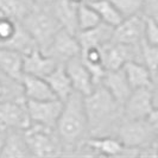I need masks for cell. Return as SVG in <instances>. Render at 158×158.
<instances>
[{"instance_id":"34","label":"cell","mask_w":158,"mask_h":158,"mask_svg":"<svg viewBox=\"0 0 158 158\" xmlns=\"http://www.w3.org/2000/svg\"><path fill=\"white\" fill-rule=\"evenodd\" d=\"M93 1H96V0H83V2H86V4H88V2H93Z\"/></svg>"},{"instance_id":"21","label":"cell","mask_w":158,"mask_h":158,"mask_svg":"<svg viewBox=\"0 0 158 158\" xmlns=\"http://www.w3.org/2000/svg\"><path fill=\"white\" fill-rule=\"evenodd\" d=\"M123 70L125 73L127 81L132 89L144 87H152L153 76L151 71L148 69L145 64L140 61H128L124 67Z\"/></svg>"},{"instance_id":"12","label":"cell","mask_w":158,"mask_h":158,"mask_svg":"<svg viewBox=\"0 0 158 158\" xmlns=\"http://www.w3.org/2000/svg\"><path fill=\"white\" fill-rule=\"evenodd\" d=\"M145 17H142V15L124 18L121 23L114 26L112 42L138 45L145 37Z\"/></svg>"},{"instance_id":"1","label":"cell","mask_w":158,"mask_h":158,"mask_svg":"<svg viewBox=\"0 0 158 158\" xmlns=\"http://www.w3.org/2000/svg\"><path fill=\"white\" fill-rule=\"evenodd\" d=\"M55 130L64 149H74L80 143H85L89 127L83 95L74 90L64 101Z\"/></svg>"},{"instance_id":"19","label":"cell","mask_w":158,"mask_h":158,"mask_svg":"<svg viewBox=\"0 0 158 158\" xmlns=\"http://www.w3.org/2000/svg\"><path fill=\"white\" fill-rule=\"evenodd\" d=\"M51 11L61 23L62 27L73 33H77V10L80 4H75L70 0H52L49 2Z\"/></svg>"},{"instance_id":"29","label":"cell","mask_w":158,"mask_h":158,"mask_svg":"<svg viewBox=\"0 0 158 158\" xmlns=\"http://www.w3.org/2000/svg\"><path fill=\"white\" fill-rule=\"evenodd\" d=\"M145 40L158 47V20L152 16L145 17Z\"/></svg>"},{"instance_id":"7","label":"cell","mask_w":158,"mask_h":158,"mask_svg":"<svg viewBox=\"0 0 158 158\" xmlns=\"http://www.w3.org/2000/svg\"><path fill=\"white\" fill-rule=\"evenodd\" d=\"M31 125L25 98L0 100V130L25 131Z\"/></svg>"},{"instance_id":"18","label":"cell","mask_w":158,"mask_h":158,"mask_svg":"<svg viewBox=\"0 0 158 158\" xmlns=\"http://www.w3.org/2000/svg\"><path fill=\"white\" fill-rule=\"evenodd\" d=\"M113 30H114L113 26L101 22L92 29L79 31L76 33V36H77V40L80 42L81 49L85 50L87 48L93 47L102 48L107 43L112 42Z\"/></svg>"},{"instance_id":"2","label":"cell","mask_w":158,"mask_h":158,"mask_svg":"<svg viewBox=\"0 0 158 158\" xmlns=\"http://www.w3.org/2000/svg\"><path fill=\"white\" fill-rule=\"evenodd\" d=\"M85 107L89 132L94 137L107 135V130L114 126L119 117H124L123 106L102 85L96 86L90 94L85 96Z\"/></svg>"},{"instance_id":"16","label":"cell","mask_w":158,"mask_h":158,"mask_svg":"<svg viewBox=\"0 0 158 158\" xmlns=\"http://www.w3.org/2000/svg\"><path fill=\"white\" fill-rule=\"evenodd\" d=\"M0 74L13 82H20L24 75V55L22 52L0 48Z\"/></svg>"},{"instance_id":"10","label":"cell","mask_w":158,"mask_h":158,"mask_svg":"<svg viewBox=\"0 0 158 158\" xmlns=\"http://www.w3.org/2000/svg\"><path fill=\"white\" fill-rule=\"evenodd\" d=\"M102 62L106 70L121 69L128 61H140L139 44L127 45L115 42H110L101 48Z\"/></svg>"},{"instance_id":"22","label":"cell","mask_w":158,"mask_h":158,"mask_svg":"<svg viewBox=\"0 0 158 158\" xmlns=\"http://www.w3.org/2000/svg\"><path fill=\"white\" fill-rule=\"evenodd\" d=\"M30 155L31 153L24 135V131L20 130H12L10 132L7 131L2 150L0 152V157H26Z\"/></svg>"},{"instance_id":"33","label":"cell","mask_w":158,"mask_h":158,"mask_svg":"<svg viewBox=\"0 0 158 158\" xmlns=\"http://www.w3.org/2000/svg\"><path fill=\"white\" fill-rule=\"evenodd\" d=\"M35 1H37V2L40 4V1H42V0H35ZM43 1H45V2H48V4H49V0H43ZM51 1H52V0H50V2H51Z\"/></svg>"},{"instance_id":"9","label":"cell","mask_w":158,"mask_h":158,"mask_svg":"<svg viewBox=\"0 0 158 158\" xmlns=\"http://www.w3.org/2000/svg\"><path fill=\"white\" fill-rule=\"evenodd\" d=\"M155 108L152 88H137L132 90L124 103L123 114L126 119H148Z\"/></svg>"},{"instance_id":"24","label":"cell","mask_w":158,"mask_h":158,"mask_svg":"<svg viewBox=\"0 0 158 158\" xmlns=\"http://www.w3.org/2000/svg\"><path fill=\"white\" fill-rule=\"evenodd\" d=\"M37 5L35 0H0V12L22 23Z\"/></svg>"},{"instance_id":"17","label":"cell","mask_w":158,"mask_h":158,"mask_svg":"<svg viewBox=\"0 0 158 158\" xmlns=\"http://www.w3.org/2000/svg\"><path fill=\"white\" fill-rule=\"evenodd\" d=\"M23 96L26 100H50L57 99L44 77L24 74L19 82Z\"/></svg>"},{"instance_id":"6","label":"cell","mask_w":158,"mask_h":158,"mask_svg":"<svg viewBox=\"0 0 158 158\" xmlns=\"http://www.w3.org/2000/svg\"><path fill=\"white\" fill-rule=\"evenodd\" d=\"M0 48L13 49L25 55L38 45L20 22L0 12Z\"/></svg>"},{"instance_id":"8","label":"cell","mask_w":158,"mask_h":158,"mask_svg":"<svg viewBox=\"0 0 158 158\" xmlns=\"http://www.w3.org/2000/svg\"><path fill=\"white\" fill-rule=\"evenodd\" d=\"M26 108L31 119V124L55 128L63 110V101L58 99L26 100Z\"/></svg>"},{"instance_id":"28","label":"cell","mask_w":158,"mask_h":158,"mask_svg":"<svg viewBox=\"0 0 158 158\" xmlns=\"http://www.w3.org/2000/svg\"><path fill=\"white\" fill-rule=\"evenodd\" d=\"M112 2L118 8L120 15L127 18V17L142 15L145 10L146 0H112Z\"/></svg>"},{"instance_id":"32","label":"cell","mask_w":158,"mask_h":158,"mask_svg":"<svg viewBox=\"0 0 158 158\" xmlns=\"http://www.w3.org/2000/svg\"><path fill=\"white\" fill-rule=\"evenodd\" d=\"M73 2H75V4H81V2H83V0H70Z\"/></svg>"},{"instance_id":"30","label":"cell","mask_w":158,"mask_h":158,"mask_svg":"<svg viewBox=\"0 0 158 158\" xmlns=\"http://www.w3.org/2000/svg\"><path fill=\"white\" fill-rule=\"evenodd\" d=\"M6 95H7V87L0 80V100H5Z\"/></svg>"},{"instance_id":"15","label":"cell","mask_w":158,"mask_h":158,"mask_svg":"<svg viewBox=\"0 0 158 158\" xmlns=\"http://www.w3.org/2000/svg\"><path fill=\"white\" fill-rule=\"evenodd\" d=\"M101 85L111 93L112 96L117 100V102L120 103L121 106H124L127 98L133 90L127 81L123 68L118 70H106Z\"/></svg>"},{"instance_id":"4","label":"cell","mask_w":158,"mask_h":158,"mask_svg":"<svg viewBox=\"0 0 158 158\" xmlns=\"http://www.w3.org/2000/svg\"><path fill=\"white\" fill-rule=\"evenodd\" d=\"M117 137L128 150H149L157 143V135L148 119H126L119 124Z\"/></svg>"},{"instance_id":"31","label":"cell","mask_w":158,"mask_h":158,"mask_svg":"<svg viewBox=\"0 0 158 158\" xmlns=\"http://www.w3.org/2000/svg\"><path fill=\"white\" fill-rule=\"evenodd\" d=\"M6 135H7V132H6V131L0 130V152H1V150H2L4 143H5V139H6Z\"/></svg>"},{"instance_id":"3","label":"cell","mask_w":158,"mask_h":158,"mask_svg":"<svg viewBox=\"0 0 158 158\" xmlns=\"http://www.w3.org/2000/svg\"><path fill=\"white\" fill-rule=\"evenodd\" d=\"M22 24L37 43L38 48L44 52L49 49L56 33L60 31V29H62V25L50 6L37 5Z\"/></svg>"},{"instance_id":"25","label":"cell","mask_w":158,"mask_h":158,"mask_svg":"<svg viewBox=\"0 0 158 158\" xmlns=\"http://www.w3.org/2000/svg\"><path fill=\"white\" fill-rule=\"evenodd\" d=\"M88 5L94 8L102 23L108 24L113 27L121 23V20L124 19L112 0H96L93 2H88Z\"/></svg>"},{"instance_id":"14","label":"cell","mask_w":158,"mask_h":158,"mask_svg":"<svg viewBox=\"0 0 158 158\" xmlns=\"http://www.w3.org/2000/svg\"><path fill=\"white\" fill-rule=\"evenodd\" d=\"M52 56L42 51L40 48L24 55V74L45 77L58 65Z\"/></svg>"},{"instance_id":"35","label":"cell","mask_w":158,"mask_h":158,"mask_svg":"<svg viewBox=\"0 0 158 158\" xmlns=\"http://www.w3.org/2000/svg\"><path fill=\"white\" fill-rule=\"evenodd\" d=\"M153 17H155V18H156V19H157V20H158V12H157V13H156V15H155V16H153Z\"/></svg>"},{"instance_id":"13","label":"cell","mask_w":158,"mask_h":158,"mask_svg":"<svg viewBox=\"0 0 158 158\" xmlns=\"http://www.w3.org/2000/svg\"><path fill=\"white\" fill-rule=\"evenodd\" d=\"M64 67L69 75V79L75 92H77L83 96H87L94 90L96 85L90 71L88 70L87 65L83 63L81 55L68 60L64 63Z\"/></svg>"},{"instance_id":"11","label":"cell","mask_w":158,"mask_h":158,"mask_svg":"<svg viewBox=\"0 0 158 158\" xmlns=\"http://www.w3.org/2000/svg\"><path fill=\"white\" fill-rule=\"evenodd\" d=\"M82 49L77 40V36L67 29H60L54 37L50 47L45 54L52 56L58 63H65L73 57L80 56Z\"/></svg>"},{"instance_id":"26","label":"cell","mask_w":158,"mask_h":158,"mask_svg":"<svg viewBox=\"0 0 158 158\" xmlns=\"http://www.w3.org/2000/svg\"><path fill=\"white\" fill-rule=\"evenodd\" d=\"M139 55L140 62L148 67L152 76L158 74V47L152 45L145 40V37L139 43Z\"/></svg>"},{"instance_id":"36","label":"cell","mask_w":158,"mask_h":158,"mask_svg":"<svg viewBox=\"0 0 158 158\" xmlns=\"http://www.w3.org/2000/svg\"><path fill=\"white\" fill-rule=\"evenodd\" d=\"M156 151H157V155H158V143H157V145H156Z\"/></svg>"},{"instance_id":"5","label":"cell","mask_w":158,"mask_h":158,"mask_svg":"<svg viewBox=\"0 0 158 158\" xmlns=\"http://www.w3.org/2000/svg\"><path fill=\"white\" fill-rule=\"evenodd\" d=\"M24 135L32 156H56L64 149L56 130L51 127L31 124L24 131Z\"/></svg>"},{"instance_id":"23","label":"cell","mask_w":158,"mask_h":158,"mask_svg":"<svg viewBox=\"0 0 158 158\" xmlns=\"http://www.w3.org/2000/svg\"><path fill=\"white\" fill-rule=\"evenodd\" d=\"M85 145L89 150H93L96 153L105 156H118L126 150V148L119 140L118 137L114 138L111 135H99L88 138L85 142Z\"/></svg>"},{"instance_id":"20","label":"cell","mask_w":158,"mask_h":158,"mask_svg":"<svg viewBox=\"0 0 158 158\" xmlns=\"http://www.w3.org/2000/svg\"><path fill=\"white\" fill-rule=\"evenodd\" d=\"M44 79L47 80V82L49 83L50 88L52 89L56 98L63 102L74 92V88H73L71 81L69 79V75L65 70L64 63L58 64Z\"/></svg>"},{"instance_id":"27","label":"cell","mask_w":158,"mask_h":158,"mask_svg":"<svg viewBox=\"0 0 158 158\" xmlns=\"http://www.w3.org/2000/svg\"><path fill=\"white\" fill-rule=\"evenodd\" d=\"M101 23L99 15L94 11V8L86 2H81L77 10V27L79 31L88 30ZM77 31V32H79Z\"/></svg>"}]
</instances>
